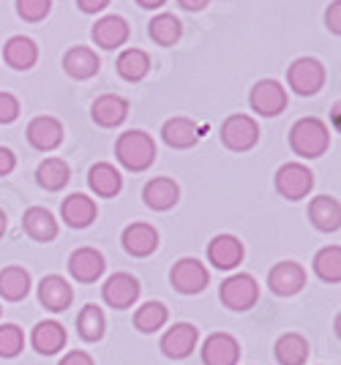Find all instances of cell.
<instances>
[{"instance_id": "6da1fadb", "label": "cell", "mask_w": 341, "mask_h": 365, "mask_svg": "<svg viewBox=\"0 0 341 365\" xmlns=\"http://www.w3.org/2000/svg\"><path fill=\"white\" fill-rule=\"evenodd\" d=\"M115 158L121 161V167L128 172H145L153 167L156 161V142L148 131H126L115 142Z\"/></svg>"}, {"instance_id": "7a4b0ae2", "label": "cell", "mask_w": 341, "mask_h": 365, "mask_svg": "<svg viewBox=\"0 0 341 365\" xmlns=\"http://www.w3.org/2000/svg\"><path fill=\"white\" fill-rule=\"evenodd\" d=\"M290 148L300 158H320L330 148V131L320 118H300L290 128Z\"/></svg>"}, {"instance_id": "3957f363", "label": "cell", "mask_w": 341, "mask_h": 365, "mask_svg": "<svg viewBox=\"0 0 341 365\" xmlns=\"http://www.w3.org/2000/svg\"><path fill=\"white\" fill-rule=\"evenodd\" d=\"M218 300L227 305L230 311H248L260 300V284L257 278L248 273H235L218 287Z\"/></svg>"}, {"instance_id": "277c9868", "label": "cell", "mask_w": 341, "mask_h": 365, "mask_svg": "<svg viewBox=\"0 0 341 365\" xmlns=\"http://www.w3.org/2000/svg\"><path fill=\"white\" fill-rule=\"evenodd\" d=\"M221 142L233 153H246L260 142V123L251 115H230L221 123Z\"/></svg>"}, {"instance_id": "5b68a950", "label": "cell", "mask_w": 341, "mask_h": 365, "mask_svg": "<svg viewBox=\"0 0 341 365\" xmlns=\"http://www.w3.org/2000/svg\"><path fill=\"white\" fill-rule=\"evenodd\" d=\"M314 188V172L300 161H290L276 172V191L290 202L306 199Z\"/></svg>"}, {"instance_id": "8992f818", "label": "cell", "mask_w": 341, "mask_h": 365, "mask_svg": "<svg viewBox=\"0 0 341 365\" xmlns=\"http://www.w3.org/2000/svg\"><path fill=\"white\" fill-rule=\"evenodd\" d=\"M287 82L297 96H314L325 85V66L317 58H297L287 68Z\"/></svg>"}, {"instance_id": "52a82bcc", "label": "cell", "mask_w": 341, "mask_h": 365, "mask_svg": "<svg viewBox=\"0 0 341 365\" xmlns=\"http://www.w3.org/2000/svg\"><path fill=\"white\" fill-rule=\"evenodd\" d=\"M248 104L263 118H276V115H281L287 109L290 98H287V91H284L281 82H276V79H260L251 88V93H248Z\"/></svg>"}, {"instance_id": "ba28073f", "label": "cell", "mask_w": 341, "mask_h": 365, "mask_svg": "<svg viewBox=\"0 0 341 365\" xmlns=\"http://www.w3.org/2000/svg\"><path fill=\"white\" fill-rule=\"evenodd\" d=\"M208 281H210L208 267L202 264L200 259H194V257L178 259L170 270L172 289L180 292V294H200V292L208 287Z\"/></svg>"}, {"instance_id": "9c48e42d", "label": "cell", "mask_w": 341, "mask_h": 365, "mask_svg": "<svg viewBox=\"0 0 341 365\" xmlns=\"http://www.w3.org/2000/svg\"><path fill=\"white\" fill-rule=\"evenodd\" d=\"M140 292H142L140 281L131 273H112L104 281V287H101V297H104V303L109 308L123 311V308H131V305L140 300Z\"/></svg>"}, {"instance_id": "30bf717a", "label": "cell", "mask_w": 341, "mask_h": 365, "mask_svg": "<svg viewBox=\"0 0 341 365\" xmlns=\"http://www.w3.org/2000/svg\"><path fill=\"white\" fill-rule=\"evenodd\" d=\"M197 344H200V330L191 322H178L161 335V351L170 360H186L197 349Z\"/></svg>"}, {"instance_id": "8fae6325", "label": "cell", "mask_w": 341, "mask_h": 365, "mask_svg": "<svg viewBox=\"0 0 341 365\" xmlns=\"http://www.w3.org/2000/svg\"><path fill=\"white\" fill-rule=\"evenodd\" d=\"M268 287L279 297H292L306 287V270L297 262H279L268 273Z\"/></svg>"}, {"instance_id": "7c38bea8", "label": "cell", "mask_w": 341, "mask_h": 365, "mask_svg": "<svg viewBox=\"0 0 341 365\" xmlns=\"http://www.w3.org/2000/svg\"><path fill=\"white\" fill-rule=\"evenodd\" d=\"M104 267H107V262H104V254L101 251H96V248H77L71 257H68V273L74 281L79 284H96L101 275H104Z\"/></svg>"}, {"instance_id": "4fadbf2b", "label": "cell", "mask_w": 341, "mask_h": 365, "mask_svg": "<svg viewBox=\"0 0 341 365\" xmlns=\"http://www.w3.org/2000/svg\"><path fill=\"white\" fill-rule=\"evenodd\" d=\"M240 344L230 333H213L202 344V363L205 365H238Z\"/></svg>"}, {"instance_id": "5bb4252c", "label": "cell", "mask_w": 341, "mask_h": 365, "mask_svg": "<svg viewBox=\"0 0 341 365\" xmlns=\"http://www.w3.org/2000/svg\"><path fill=\"white\" fill-rule=\"evenodd\" d=\"M28 142L33 150L49 153L63 145V123L52 115H39L28 125Z\"/></svg>"}, {"instance_id": "9a60e30c", "label": "cell", "mask_w": 341, "mask_h": 365, "mask_svg": "<svg viewBox=\"0 0 341 365\" xmlns=\"http://www.w3.org/2000/svg\"><path fill=\"white\" fill-rule=\"evenodd\" d=\"M243 257H246V248L235 235H216L208 243V262L216 270H235L243 262Z\"/></svg>"}, {"instance_id": "2e32d148", "label": "cell", "mask_w": 341, "mask_h": 365, "mask_svg": "<svg viewBox=\"0 0 341 365\" xmlns=\"http://www.w3.org/2000/svg\"><path fill=\"white\" fill-rule=\"evenodd\" d=\"M121 243H123L126 254H131V257H137V259H145L158 248V232H156V227H151V224L137 221V224H128V227L123 229Z\"/></svg>"}, {"instance_id": "e0dca14e", "label": "cell", "mask_w": 341, "mask_h": 365, "mask_svg": "<svg viewBox=\"0 0 341 365\" xmlns=\"http://www.w3.org/2000/svg\"><path fill=\"white\" fill-rule=\"evenodd\" d=\"M74 300V289L68 287V281L63 275H44L39 284V303L52 314L66 311Z\"/></svg>"}, {"instance_id": "ac0fdd59", "label": "cell", "mask_w": 341, "mask_h": 365, "mask_svg": "<svg viewBox=\"0 0 341 365\" xmlns=\"http://www.w3.org/2000/svg\"><path fill=\"white\" fill-rule=\"evenodd\" d=\"M91 118L101 128H118L128 118V101L123 96H115V93L98 96L93 101V107H91Z\"/></svg>"}, {"instance_id": "d6986e66", "label": "cell", "mask_w": 341, "mask_h": 365, "mask_svg": "<svg viewBox=\"0 0 341 365\" xmlns=\"http://www.w3.org/2000/svg\"><path fill=\"white\" fill-rule=\"evenodd\" d=\"M142 199H145V205L151 210L164 213V210H172L178 205L180 188H178V182L172 180V178H153V180L142 188Z\"/></svg>"}, {"instance_id": "ffe728a7", "label": "cell", "mask_w": 341, "mask_h": 365, "mask_svg": "<svg viewBox=\"0 0 341 365\" xmlns=\"http://www.w3.org/2000/svg\"><path fill=\"white\" fill-rule=\"evenodd\" d=\"M31 344L39 354L52 357V354L66 349V327H63L61 322H52V319L39 322L31 333Z\"/></svg>"}, {"instance_id": "44dd1931", "label": "cell", "mask_w": 341, "mask_h": 365, "mask_svg": "<svg viewBox=\"0 0 341 365\" xmlns=\"http://www.w3.org/2000/svg\"><path fill=\"white\" fill-rule=\"evenodd\" d=\"M309 221L320 232H339L341 229V202L336 197H314L309 202Z\"/></svg>"}, {"instance_id": "7402d4cb", "label": "cell", "mask_w": 341, "mask_h": 365, "mask_svg": "<svg viewBox=\"0 0 341 365\" xmlns=\"http://www.w3.org/2000/svg\"><path fill=\"white\" fill-rule=\"evenodd\" d=\"M96 215H98V207H96V202L91 197H85V194H71V197L63 199L61 218L71 229L91 227L96 221Z\"/></svg>"}, {"instance_id": "603a6c76", "label": "cell", "mask_w": 341, "mask_h": 365, "mask_svg": "<svg viewBox=\"0 0 341 365\" xmlns=\"http://www.w3.org/2000/svg\"><path fill=\"white\" fill-rule=\"evenodd\" d=\"M128 36H131V28H128V22L123 16L118 14L101 16L93 25V41L101 49H118V46H123L128 41Z\"/></svg>"}, {"instance_id": "cb8c5ba5", "label": "cell", "mask_w": 341, "mask_h": 365, "mask_svg": "<svg viewBox=\"0 0 341 365\" xmlns=\"http://www.w3.org/2000/svg\"><path fill=\"white\" fill-rule=\"evenodd\" d=\"M200 128L191 118H170L161 125V139L175 150H188L200 142Z\"/></svg>"}, {"instance_id": "d4e9b609", "label": "cell", "mask_w": 341, "mask_h": 365, "mask_svg": "<svg viewBox=\"0 0 341 365\" xmlns=\"http://www.w3.org/2000/svg\"><path fill=\"white\" fill-rule=\"evenodd\" d=\"M88 185H91V191H93L96 197L112 199L121 194L123 178H121V172L112 167V164L98 161V164H93V167L88 169Z\"/></svg>"}, {"instance_id": "484cf974", "label": "cell", "mask_w": 341, "mask_h": 365, "mask_svg": "<svg viewBox=\"0 0 341 365\" xmlns=\"http://www.w3.org/2000/svg\"><path fill=\"white\" fill-rule=\"evenodd\" d=\"M3 61L9 63L14 71H28L39 61V46L28 36H11L3 46Z\"/></svg>"}, {"instance_id": "4316f807", "label": "cell", "mask_w": 341, "mask_h": 365, "mask_svg": "<svg viewBox=\"0 0 341 365\" xmlns=\"http://www.w3.org/2000/svg\"><path fill=\"white\" fill-rule=\"evenodd\" d=\"M22 229L36 243H49L58 237V221L47 207H28L22 215Z\"/></svg>"}, {"instance_id": "83f0119b", "label": "cell", "mask_w": 341, "mask_h": 365, "mask_svg": "<svg viewBox=\"0 0 341 365\" xmlns=\"http://www.w3.org/2000/svg\"><path fill=\"white\" fill-rule=\"evenodd\" d=\"M31 273L19 264H9L0 270V297L9 303H19L31 294Z\"/></svg>"}, {"instance_id": "f1b7e54d", "label": "cell", "mask_w": 341, "mask_h": 365, "mask_svg": "<svg viewBox=\"0 0 341 365\" xmlns=\"http://www.w3.org/2000/svg\"><path fill=\"white\" fill-rule=\"evenodd\" d=\"M98 55H96L91 46H71L66 55H63V68L66 74L74 76V79H91L98 74Z\"/></svg>"}, {"instance_id": "f546056e", "label": "cell", "mask_w": 341, "mask_h": 365, "mask_svg": "<svg viewBox=\"0 0 341 365\" xmlns=\"http://www.w3.org/2000/svg\"><path fill=\"white\" fill-rule=\"evenodd\" d=\"M115 68H118V74L123 76L126 82H140L148 76L151 71V55L145 52V49H123L121 55H118V63H115Z\"/></svg>"}, {"instance_id": "4dcf8cb0", "label": "cell", "mask_w": 341, "mask_h": 365, "mask_svg": "<svg viewBox=\"0 0 341 365\" xmlns=\"http://www.w3.org/2000/svg\"><path fill=\"white\" fill-rule=\"evenodd\" d=\"M276 360L279 365H303L309 360V341L300 333H284L276 341Z\"/></svg>"}, {"instance_id": "1f68e13d", "label": "cell", "mask_w": 341, "mask_h": 365, "mask_svg": "<svg viewBox=\"0 0 341 365\" xmlns=\"http://www.w3.org/2000/svg\"><path fill=\"white\" fill-rule=\"evenodd\" d=\"M148 33L158 46H172L180 41L183 36V22L175 14H156L148 22Z\"/></svg>"}, {"instance_id": "d6a6232c", "label": "cell", "mask_w": 341, "mask_h": 365, "mask_svg": "<svg viewBox=\"0 0 341 365\" xmlns=\"http://www.w3.org/2000/svg\"><path fill=\"white\" fill-rule=\"evenodd\" d=\"M170 319V308L158 300H151V303H142L137 311H134V327L140 333L151 335L156 330H161Z\"/></svg>"}, {"instance_id": "836d02e7", "label": "cell", "mask_w": 341, "mask_h": 365, "mask_svg": "<svg viewBox=\"0 0 341 365\" xmlns=\"http://www.w3.org/2000/svg\"><path fill=\"white\" fill-rule=\"evenodd\" d=\"M77 330H79V338H82V341H91V344L101 341V338H104V333H107V319H104V311H101L98 305L88 303L82 311H79Z\"/></svg>"}, {"instance_id": "e575fe53", "label": "cell", "mask_w": 341, "mask_h": 365, "mask_svg": "<svg viewBox=\"0 0 341 365\" xmlns=\"http://www.w3.org/2000/svg\"><path fill=\"white\" fill-rule=\"evenodd\" d=\"M36 180L47 191H61L63 185L71 180V169L63 158H47L36 169Z\"/></svg>"}, {"instance_id": "d590c367", "label": "cell", "mask_w": 341, "mask_h": 365, "mask_svg": "<svg viewBox=\"0 0 341 365\" xmlns=\"http://www.w3.org/2000/svg\"><path fill=\"white\" fill-rule=\"evenodd\" d=\"M314 273L325 284H339L341 281V248L339 245H325L314 257Z\"/></svg>"}, {"instance_id": "8d00e7d4", "label": "cell", "mask_w": 341, "mask_h": 365, "mask_svg": "<svg viewBox=\"0 0 341 365\" xmlns=\"http://www.w3.org/2000/svg\"><path fill=\"white\" fill-rule=\"evenodd\" d=\"M25 346V333L16 324H0V357L11 360Z\"/></svg>"}, {"instance_id": "74e56055", "label": "cell", "mask_w": 341, "mask_h": 365, "mask_svg": "<svg viewBox=\"0 0 341 365\" xmlns=\"http://www.w3.org/2000/svg\"><path fill=\"white\" fill-rule=\"evenodd\" d=\"M52 11V0H16V14L25 22H41Z\"/></svg>"}, {"instance_id": "f35d334b", "label": "cell", "mask_w": 341, "mask_h": 365, "mask_svg": "<svg viewBox=\"0 0 341 365\" xmlns=\"http://www.w3.org/2000/svg\"><path fill=\"white\" fill-rule=\"evenodd\" d=\"M19 98H16L14 93H0V123L3 125H9V123H14L19 118Z\"/></svg>"}, {"instance_id": "ab89813d", "label": "cell", "mask_w": 341, "mask_h": 365, "mask_svg": "<svg viewBox=\"0 0 341 365\" xmlns=\"http://www.w3.org/2000/svg\"><path fill=\"white\" fill-rule=\"evenodd\" d=\"M325 25L333 36H341V0L330 3V9L325 11Z\"/></svg>"}, {"instance_id": "60d3db41", "label": "cell", "mask_w": 341, "mask_h": 365, "mask_svg": "<svg viewBox=\"0 0 341 365\" xmlns=\"http://www.w3.org/2000/svg\"><path fill=\"white\" fill-rule=\"evenodd\" d=\"M58 365H96V363L88 351L77 349V351H66V354H63V360Z\"/></svg>"}, {"instance_id": "b9f144b4", "label": "cell", "mask_w": 341, "mask_h": 365, "mask_svg": "<svg viewBox=\"0 0 341 365\" xmlns=\"http://www.w3.org/2000/svg\"><path fill=\"white\" fill-rule=\"evenodd\" d=\"M16 167V155L9 148H0V178H6V175H11Z\"/></svg>"}, {"instance_id": "7bdbcfd3", "label": "cell", "mask_w": 341, "mask_h": 365, "mask_svg": "<svg viewBox=\"0 0 341 365\" xmlns=\"http://www.w3.org/2000/svg\"><path fill=\"white\" fill-rule=\"evenodd\" d=\"M79 11H85V14H98V11H104L109 6V0H77Z\"/></svg>"}, {"instance_id": "ee69618b", "label": "cell", "mask_w": 341, "mask_h": 365, "mask_svg": "<svg viewBox=\"0 0 341 365\" xmlns=\"http://www.w3.org/2000/svg\"><path fill=\"white\" fill-rule=\"evenodd\" d=\"M178 3H180L186 11H202V9H205L210 0H178Z\"/></svg>"}, {"instance_id": "f6af8a7d", "label": "cell", "mask_w": 341, "mask_h": 365, "mask_svg": "<svg viewBox=\"0 0 341 365\" xmlns=\"http://www.w3.org/2000/svg\"><path fill=\"white\" fill-rule=\"evenodd\" d=\"M137 3H140L142 9H161L167 0H137Z\"/></svg>"}, {"instance_id": "bcb514c9", "label": "cell", "mask_w": 341, "mask_h": 365, "mask_svg": "<svg viewBox=\"0 0 341 365\" xmlns=\"http://www.w3.org/2000/svg\"><path fill=\"white\" fill-rule=\"evenodd\" d=\"M3 235H6V213L0 210V237H3Z\"/></svg>"}, {"instance_id": "7dc6e473", "label": "cell", "mask_w": 341, "mask_h": 365, "mask_svg": "<svg viewBox=\"0 0 341 365\" xmlns=\"http://www.w3.org/2000/svg\"><path fill=\"white\" fill-rule=\"evenodd\" d=\"M0 314H3V308H0Z\"/></svg>"}]
</instances>
